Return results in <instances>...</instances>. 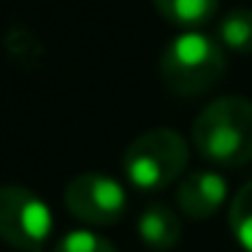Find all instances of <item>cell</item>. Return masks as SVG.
<instances>
[{
  "label": "cell",
  "instance_id": "6da1fadb",
  "mask_svg": "<svg viewBox=\"0 0 252 252\" xmlns=\"http://www.w3.org/2000/svg\"><path fill=\"white\" fill-rule=\"evenodd\" d=\"M192 144L214 165H247L252 160V103L230 95L203 106L192 122Z\"/></svg>",
  "mask_w": 252,
  "mask_h": 252
},
{
  "label": "cell",
  "instance_id": "7a4b0ae2",
  "mask_svg": "<svg viewBox=\"0 0 252 252\" xmlns=\"http://www.w3.org/2000/svg\"><path fill=\"white\" fill-rule=\"evenodd\" d=\"M228 57L217 38L203 33H182L160 57V79L179 98H195L217 87L225 76Z\"/></svg>",
  "mask_w": 252,
  "mask_h": 252
},
{
  "label": "cell",
  "instance_id": "3957f363",
  "mask_svg": "<svg viewBox=\"0 0 252 252\" xmlns=\"http://www.w3.org/2000/svg\"><path fill=\"white\" fill-rule=\"evenodd\" d=\"M187 144L171 127H155L127 144L122 171L138 190H163L187 168Z\"/></svg>",
  "mask_w": 252,
  "mask_h": 252
},
{
  "label": "cell",
  "instance_id": "277c9868",
  "mask_svg": "<svg viewBox=\"0 0 252 252\" xmlns=\"http://www.w3.org/2000/svg\"><path fill=\"white\" fill-rule=\"evenodd\" d=\"M52 230V214L22 185H0V241L22 252H38Z\"/></svg>",
  "mask_w": 252,
  "mask_h": 252
},
{
  "label": "cell",
  "instance_id": "5b68a950",
  "mask_svg": "<svg viewBox=\"0 0 252 252\" xmlns=\"http://www.w3.org/2000/svg\"><path fill=\"white\" fill-rule=\"evenodd\" d=\"M65 206L87 225H114L125 214L127 198L117 179L103 174H82L65 187Z\"/></svg>",
  "mask_w": 252,
  "mask_h": 252
},
{
  "label": "cell",
  "instance_id": "8992f818",
  "mask_svg": "<svg viewBox=\"0 0 252 252\" xmlns=\"http://www.w3.org/2000/svg\"><path fill=\"white\" fill-rule=\"evenodd\" d=\"M228 198V185L214 171H192L176 190L179 209L192 220H206L217 212Z\"/></svg>",
  "mask_w": 252,
  "mask_h": 252
},
{
  "label": "cell",
  "instance_id": "52a82bcc",
  "mask_svg": "<svg viewBox=\"0 0 252 252\" xmlns=\"http://www.w3.org/2000/svg\"><path fill=\"white\" fill-rule=\"evenodd\" d=\"M138 236L141 241L155 252H168L182 239V220L168 206L152 203L138 217Z\"/></svg>",
  "mask_w": 252,
  "mask_h": 252
},
{
  "label": "cell",
  "instance_id": "ba28073f",
  "mask_svg": "<svg viewBox=\"0 0 252 252\" xmlns=\"http://www.w3.org/2000/svg\"><path fill=\"white\" fill-rule=\"evenodd\" d=\"M155 8L176 28H198L217 14L220 0H155Z\"/></svg>",
  "mask_w": 252,
  "mask_h": 252
},
{
  "label": "cell",
  "instance_id": "9c48e42d",
  "mask_svg": "<svg viewBox=\"0 0 252 252\" xmlns=\"http://www.w3.org/2000/svg\"><path fill=\"white\" fill-rule=\"evenodd\" d=\"M217 35L222 49H230L236 55H252V11L236 8V11L225 14Z\"/></svg>",
  "mask_w": 252,
  "mask_h": 252
},
{
  "label": "cell",
  "instance_id": "30bf717a",
  "mask_svg": "<svg viewBox=\"0 0 252 252\" xmlns=\"http://www.w3.org/2000/svg\"><path fill=\"white\" fill-rule=\"evenodd\" d=\"M230 230H233L236 241L247 252H252V182H247L233 195V203H230Z\"/></svg>",
  "mask_w": 252,
  "mask_h": 252
},
{
  "label": "cell",
  "instance_id": "8fae6325",
  "mask_svg": "<svg viewBox=\"0 0 252 252\" xmlns=\"http://www.w3.org/2000/svg\"><path fill=\"white\" fill-rule=\"evenodd\" d=\"M55 252H117L111 241L103 236L93 233V230H73V233L63 236Z\"/></svg>",
  "mask_w": 252,
  "mask_h": 252
}]
</instances>
